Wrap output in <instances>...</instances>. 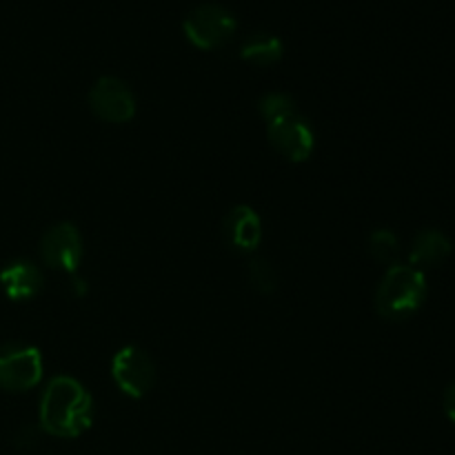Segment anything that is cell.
<instances>
[{
	"instance_id": "6da1fadb",
	"label": "cell",
	"mask_w": 455,
	"mask_h": 455,
	"mask_svg": "<svg viewBox=\"0 0 455 455\" xmlns=\"http://www.w3.org/2000/svg\"><path fill=\"white\" fill-rule=\"evenodd\" d=\"M93 400L76 378L49 380L40 400V429L56 438H78L92 427Z\"/></svg>"
},
{
	"instance_id": "7a4b0ae2",
	"label": "cell",
	"mask_w": 455,
	"mask_h": 455,
	"mask_svg": "<svg viewBox=\"0 0 455 455\" xmlns=\"http://www.w3.org/2000/svg\"><path fill=\"white\" fill-rule=\"evenodd\" d=\"M425 298V274L411 265H394L378 284L376 311L385 320H404L420 309Z\"/></svg>"
},
{
	"instance_id": "3957f363",
	"label": "cell",
	"mask_w": 455,
	"mask_h": 455,
	"mask_svg": "<svg viewBox=\"0 0 455 455\" xmlns=\"http://www.w3.org/2000/svg\"><path fill=\"white\" fill-rule=\"evenodd\" d=\"M182 29L187 40L198 49H218L234 38L238 20L225 4L203 3L187 13Z\"/></svg>"
},
{
	"instance_id": "277c9868",
	"label": "cell",
	"mask_w": 455,
	"mask_h": 455,
	"mask_svg": "<svg viewBox=\"0 0 455 455\" xmlns=\"http://www.w3.org/2000/svg\"><path fill=\"white\" fill-rule=\"evenodd\" d=\"M267 136L274 149L289 163H307L315 149V133L298 109L267 120Z\"/></svg>"
},
{
	"instance_id": "5b68a950",
	"label": "cell",
	"mask_w": 455,
	"mask_h": 455,
	"mask_svg": "<svg viewBox=\"0 0 455 455\" xmlns=\"http://www.w3.org/2000/svg\"><path fill=\"white\" fill-rule=\"evenodd\" d=\"M111 378L124 395L140 400L154 389L156 364L147 351L138 347H123L111 360Z\"/></svg>"
},
{
	"instance_id": "8992f818",
	"label": "cell",
	"mask_w": 455,
	"mask_h": 455,
	"mask_svg": "<svg viewBox=\"0 0 455 455\" xmlns=\"http://www.w3.org/2000/svg\"><path fill=\"white\" fill-rule=\"evenodd\" d=\"M89 109L105 123L123 124L136 116V98L132 87L116 76H102L89 89Z\"/></svg>"
},
{
	"instance_id": "52a82bcc",
	"label": "cell",
	"mask_w": 455,
	"mask_h": 455,
	"mask_svg": "<svg viewBox=\"0 0 455 455\" xmlns=\"http://www.w3.org/2000/svg\"><path fill=\"white\" fill-rule=\"evenodd\" d=\"M40 258L53 271L74 275L84 258L83 235L71 222H58L40 240Z\"/></svg>"
},
{
	"instance_id": "ba28073f",
	"label": "cell",
	"mask_w": 455,
	"mask_h": 455,
	"mask_svg": "<svg viewBox=\"0 0 455 455\" xmlns=\"http://www.w3.org/2000/svg\"><path fill=\"white\" fill-rule=\"evenodd\" d=\"M43 380V355L34 347H7L0 349V389L20 391L34 389Z\"/></svg>"
},
{
	"instance_id": "9c48e42d",
	"label": "cell",
	"mask_w": 455,
	"mask_h": 455,
	"mask_svg": "<svg viewBox=\"0 0 455 455\" xmlns=\"http://www.w3.org/2000/svg\"><path fill=\"white\" fill-rule=\"evenodd\" d=\"M225 238L235 251L251 253L262 243V220L249 204H238L225 216Z\"/></svg>"
},
{
	"instance_id": "30bf717a",
	"label": "cell",
	"mask_w": 455,
	"mask_h": 455,
	"mask_svg": "<svg viewBox=\"0 0 455 455\" xmlns=\"http://www.w3.org/2000/svg\"><path fill=\"white\" fill-rule=\"evenodd\" d=\"M43 271L27 260H16L0 271V287L12 300H31L43 291Z\"/></svg>"
},
{
	"instance_id": "8fae6325",
	"label": "cell",
	"mask_w": 455,
	"mask_h": 455,
	"mask_svg": "<svg viewBox=\"0 0 455 455\" xmlns=\"http://www.w3.org/2000/svg\"><path fill=\"white\" fill-rule=\"evenodd\" d=\"M451 240L438 229H425L413 238L411 249H409V262L416 269H427V267H438L451 256Z\"/></svg>"
},
{
	"instance_id": "7c38bea8",
	"label": "cell",
	"mask_w": 455,
	"mask_h": 455,
	"mask_svg": "<svg viewBox=\"0 0 455 455\" xmlns=\"http://www.w3.org/2000/svg\"><path fill=\"white\" fill-rule=\"evenodd\" d=\"M284 44L278 36L269 34V31H256L244 38L243 47H240V58L251 65L269 67L283 58Z\"/></svg>"
},
{
	"instance_id": "4fadbf2b",
	"label": "cell",
	"mask_w": 455,
	"mask_h": 455,
	"mask_svg": "<svg viewBox=\"0 0 455 455\" xmlns=\"http://www.w3.org/2000/svg\"><path fill=\"white\" fill-rule=\"evenodd\" d=\"M369 256L378 262V265H385L387 269L394 265H398L400 256V243L398 235L389 229H376L369 235Z\"/></svg>"
},
{
	"instance_id": "5bb4252c",
	"label": "cell",
	"mask_w": 455,
	"mask_h": 455,
	"mask_svg": "<svg viewBox=\"0 0 455 455\" xmlns=\"http://www.w3.org/2000/svg\"><path fill=\"white\" fill-rule=\"evenodd\" d=\"M247 278L251 287L262 296H271L278 289V271L265 258H253L247 267Z\"/></svg>"
},
{
	"instance_id": "9a60e30c",
	"label": "cell",
	"mask_w": 455,
	"mask_h": 455,
	"mask_svg": "<svg viewBox=\"0 0 455 455\" xmlns=\"http://www.w3.org/2000/svg\"><path fill=\"white\" fill-rule=\"evenodd\" d=\"M258 109H260L262 118L271 120V118H275V116L287 114V111L296 109V100H293L289 93L274 92V93H267V96L260 98V105H258Z\"/></svg>"
},
{
	"instance_id": "2e32d148",
	"label": "cell",
	"mask_w": 455,
	"mask_h": 455,
	"mask_svg": "<svg viewBox=\"0 0 455 455\" xmlns=\"http://www.w3.org/2000/svg\"><path fill=\"white\" fill-rule=\"evenodd\" d=\"M443 407H444V413H447L449 420H451L455 425V382H453V385H449L447 391H444Z\"/></svg>"
},
{
	"instance_id": "e0dca14e",
	"label": "cell",
	"mask_w": 455,
	"mask_h": 455,
	"mask_svg": "<svg viewBox=\"0 0 455 455\" xmlns=\"http://www.w3.org/2000/svg\"><path fill=\"white\" fill-rule=\"evenodd\" d=\"M71 284H74L76 289V296H84V293H87V283H84L83 278H74L71 280Z\"/></svg>"
}]
</instances>
